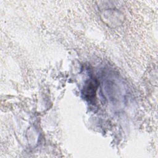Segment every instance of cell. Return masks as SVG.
<instances>
[{
	"instance_id": "obj_1",
	"label": "cell",
	"mask_w": 158,
	"mask_h": 158,
	"mask_svg": "<svg viewBox=\"0 0 158 158\" xmlns=\"http://www.w3.org/2000/svg\"><path fill=\"white\" fill-rule=\"evenodd\" d=\"M98 86V83L96 79H89L88 80L83 89V94L88 101H93L95 99L96 91Z\"/></svg>"
}]
</instances>
